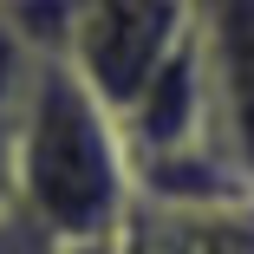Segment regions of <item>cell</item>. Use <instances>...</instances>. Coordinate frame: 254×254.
Returning <instances> with one entry per match:
<instances>
[{"mask_svg":"<svg viewBox=\"0 0 254 254\" xmlns=\"http://www.w3.org/2000/svg\"><path fill=\"white\" fill-rule=\"evenodd\" d=\"M65 254H118V241H91V248H65Z\"/></svg>","mask_w":254,"mask_h":254,"instance_id":"52a82bcc","label":"cell"},{"mask_svg":"<svg viewBox=\"0 0 254 254\" xmlns=\"http://www.w3.org/2000/svg\"><path fill=\"white\" fill-rule=\"evenodd\" d=\"M202 53L215 78V124L228 157L254 183V0H195Z\"/></svg>","mask_w":254,"mask_h":254,"instance_id":"277c9868","label":"cell"},{"mask_svg":"<svg viewBox=\"0 0 254 254\" xmlns=\"http://www.w3.org/2000/svg\"><path fill=\"white\" fill-rule=\"evenodd\" d=\"M118 130H124V143H130V163L170 157V150H195V143H222L202 26H189V39L150 72V85L118 111ZM222 150H228V143H222Z\"/></svg>","mask_w":254,"mask_h":254,"instance_id":"3957f363","label":"cell"},{"mask_svg":"<svg viewBox=\"0 0 254 254\" xmlns=\"http://www.w3.org/2000/svg\"><path fill=\"white\" fill-rule=\"evenodd\" d=\"M195 26V0H65L59 59L124 111Z\"/></svg>","mask_w":254,"mask_h":254,"instance_id":"7a4b0ae2","label":"cell"},{"mask_svg":"<svg viewBox=\"0 0 254 254\" xmlns=\"http://www.w3.org/2000/svg\"><path fill=\"white\" fill-rule=\"evenodd\" d=\"M33 65H39V53L20 39V26L0 13V118H7V124H13V111H20V98H26Z\"/></svg>","mask_w":254,"mask_h":254,"instance_id":"8992f818","label":"cell"},{"mask_svg":"<svg viewBox=\"0 0 254 254\" xmlns=\"http://www.w3.org/2000/svg\"><path fill=\"white\" fill-rule=\"evenodd\" d=\"M111 241L118 254H254V202H222V209L137 202Z\"/></svg>","mask_w":254,"mask_h":254,"instance_id":"5b68a950","label":"cell"},{"mask_svg":"<svg viewBox=\"0 0 254 254\" xmlns=\"http://www.w3.org/2000/svg\"><path fill=\"white\" fill-rule=\"evenodd\" d=\"M13 209L53 254L111 241L137 209L118 111L65 59H39L13 111Z\"/></svg>","mask_w":254,"mask_h":254,"instance_id":"6da1fadb","label":"cell"}]
</instances>
